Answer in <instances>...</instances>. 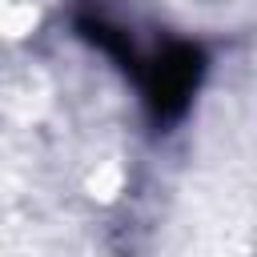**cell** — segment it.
I'll use <instances>...</instances> for the list:
<instances>
[{"instance_id":"obj_1","label":"cell","mask_w":257,"mask_h":257,"mask_svg":"<svg viewBox=\"0 0 257 257\" xmlns=\"http://www.w3.org/2000/svg\"><path fill=\"white\" fill-rule=\"evenodd\" d=\"M201 72H205V52L197 44H185V40L165 44L153 60L137 64V76L145 84L153 116L157 120H177L189 108V100L201 84Z\"/></svg>"}]
</instances>
